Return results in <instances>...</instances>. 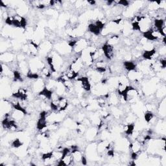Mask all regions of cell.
Instances as JSON below:
<instances>
[{"mask_svg": "<svg viewBox=\"0 0 166 166\" xmlns=\"http://www.w3.org/2000/svg\"><path fill=\"white\" fill-rule=\"evenodd\" d=\"M103 55L108 60L112 59L114 57V47L105 43L102 47Z\"/></svg>", "mask_w": 166, "mask_h": 166, "instance_id": "cell-1", "label": "cell"}, {"mask_svg": "<svg viewBox=\"0 0 166 166\" xmlns=\"http://www.w3.org/2000/svg\"><path fill=\"white\" fill-rule=\"evenodd\" d=\"M76 81L79 83L83 90L86 92L91 91L92 86L90 83V80L88 77H81L78 78Z\"/></svg>", "mask_w": 166, "mask_h": 166, "instance_id": "cell-2", "label": "cell"}, {"mask_svg": "<svg viewBox=\"0 0 166 166\" xmlns=\"http://www.w3.org/2000/svg\"><path fill=\"white\" fill-rule=\"evenodd\" d=\"M68 105L69 103L68 99L63 96H60L59 100V112H63L66 110Z\"/></svg>", "mask_w": 166, "mask_h": 166, "instance_id": "cell-3", "label": "cell"}, {"mask_svg": "<svg viewBox=\"0 0 166 166\" xmlns=\"http://www.w3.org/2000/svg\"><path fill=\"white\" fill-rule=\"evenodd\" d=\"M71 155H72L73 156V162H81V160L83 157V155L82 154V152H80V151L78 149H72V151H71Z\"/></svg>", "mask_w": 166, "mask_h": 166, "instance_id": "cell-4", "label": "cell"}, {"mask_svg": "<svg viewBox=\"0 0 166 166\" xmlns=\"http://www.w3.org/2000/svg\"><path fill=\"white\" fill-rule=\"evenodd\" d=\"M14 60V55L11 53H4L1 54V60L4 62H12Z\"/></svg>", "mask_w": 166, "mask_h": 166, "instance_id": "cell-5", "label": "cell"}, {"mask_svg": "<svg viewBox=\"0 0 166 166\" xmlns=\"http://www.w3.org/2000/svg\"><path fill=\"white\" fill-rule=\"evenodd\" d=\"M79 73L75 72V71L70 68V66L68 67V68H67L65 71V75L67 76L70 80H73L75 78H77L79 75Z\"/></svg>", "mask_w": 166, "mask_h": 166, "instance_id": "cell-6", "label": "cell"}, {"mask_svg": "<svg viewBox=\"0 0 166 166\" xmlns=\"http://www.w3.org/2000/svg\"><path fill=\"white\" fill-rule=\"evenodd\" d=\"M119 36L116 35V34H114V35L110 36V37L109 38V39L107 40L106 43L114 46H115V45L118 44L119 43Z\"/></svg>", "mask_w": 166, "mask_h": 166, "instance_id": "cell-7", "label": "cell"}, {"mask_svg": "<svg viewBox=\"0 0 166 166\" xmlns=\"http://www.w3.org/2000/svg\"><path fill=\"white\" fill-rule=\"evenodd\" d=\"M124 67L125 69L128 71H131L136 70V64L132 61H125L124 62Z\"/></svg>", "mask_w": 166, "mask_h": 166, "instance_id": "cell-8", "label": "cell"}, {"mask_svg": "<svg viewBox=\"0 0 166 166\" xmlns=\"http://www.w3.org/2000/svg\"><path fill=\"white\" fill-rule=\"evenodd\" d=\"M144 119L145 122L147 123H151L152 119H154V114L152 113V112L151 111H147L144 114Z\"/></svg>", "mask_w": 166, "mask_h": 166, "instance_id": "cell-9", "label": "cell"}]
</instances>
